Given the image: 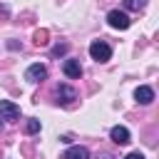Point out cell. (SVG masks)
<instances>
[{
    "instance_id": "obj_1",
    "label": "cell",
    "mask_w": 159,
    "mask_h": 159,
    "mask_svg": "<svg viewBox=\"0 0 159 159\" xmlns=\"http://www.w3.org/2000/svg\"><path fill=\"white\" fill-rule=\"evenodd\" d=\"M89 55H92L94 62H107V60L112 57V47H109L104 40H94V42L89 45Z\"/></svg>"
},
{
    "instance_id": "obj_2",
    "label": "cell",
    "mask_w": 159,
    "mask_h": 159,
    "mask_svg": "<svg viewBox=\"0 0 159 159\" xmlns=\"http://www.w3.org/2000/svg\"><path fill=\"white\" fill-rule=\"evenodd\" d=\"M107 22H109L114 30H127V27L132 25V20L127 17V12H122V10H109V12H107Z\"/></svg>"
},
{
    "instance_id": "obj_3",
    "label": "cell",
    "mask_w": 159,
    "mask_h": 159,
    "mask_svg": "<svg viewBox=\"0 0 159 159\" xmlns=\"http://www.w3.org/2000/svg\"><path fill=\"white\" fill-rule=\"evenodd\" d=\"M45 77H47V67L40 65V62H35V65H30V67L25 70V80H27V82H42Z\"/></svg>"
},
{
    "instance_id": "obj_4",
    "label": "cell",
    "mask_w": 159,
    "mask_h": 159,
    "mask_svg": "<svg viewBox=\"0 0 159 159\" xmlns=\"http://www.w3.org/2000/svg\"><path fill=\"white\" fill-rule=\"evenodd\" d=\"M20 117V107L10 99H0V119H17Z\"/></svg>"
},
{
    "instance_id": "obj_5",
    "label": "cell",
    "mask_w": 159,
    "mask_h": 159,
    "mask_svg": "<svg viewBox=\"0 0 159 159\" xmlns=\"http://www.w3.org/2000/svg\"><path fill=\"white\" fill-rule=\"evenodd\" d=\"M62 72H65L67 77H72V80H80V77H82V65H80L77 60H65Z\"/></svg>"
},
{
    "instance_id": "obj_6",
    "label": "cell",
    "mask_w": 159,
    "mask_h": 159,
    "mask_svg": "<svg viewBox=\"0 0 159 159\" xmlns=\"http://www.w3.org/2000/svg\"><path fill=\"white\" fill-rule=\"evenodd\" d=\"M109 137H112V142H114V144H129V139H132L127 127H112Z\"/></svg>"
},
{
    "instance_id": "obj_7",
    "label": "cell",
    "mask_w": 159,
    "mask_h": 159,
    "mask_svg": "<svg viewBox=\"0 0 159 159\" xmlns=\"http://www.w3.org/2000/svg\"><path fill=\"white\" fill-rule=\"evenodd\" d=\"M134 97H137V102H139V104H149V102L154 99V89H152V87H147V84H142V87H137Z\"/></svg>"
},
{
    "instance_id": "obj_8",
    "label": "cell",
    "mask_w": 159,
    "mask_h": 159,
    "mask_svg": "<svg viewBox=\"0 0 159 159\" xmlns=\"http://www.w3.org/2000/svg\"><path fill=\"white\" fill-rule=\"evenodd\" d=\"M62 159H89V152H87V147H70L62 154Z\"/></svg>"
},
{
    "instance_id": "obj_9",
    "label": "cell",
    "mask_w": 159,
    "mask_h": 159,
    "mask_svg": "<svg viewBox=\"0 0 159 159\" xmlns=\"http://www.w3.org/2000/svg\"><path fill=\"white\" fill-rule=\"evenodd\" d=\"M57 97H60L62 104H67V102H72V99L77 97V92H75L72 87H67V84H60V87H57Z\"/></svg>"
},
{
    "instance_id": "obj_10",
    "label": "cell",
    "mask_w": 159,
    "mask_h": 159,
    "mask_svg": "<svg viewBox=\"0 0 159 159\" xmlns=\"http://www.w3.org/2000/svg\"><path fill=\"white\" fill-rule=\"evenodd\" d=\"M25 132H27V134H37V132H40V119H27Z\"/></svg>"
},
{
    "instance_id": "obj_11",
    "label": "cell",
    "mask_w": 159,
    "mask_h": 159,
    "mask_svg": "<svg viewBox=\"0 0 159 159\" xmlns=\"http://www.w3.org/2000/svg\"><path fill=\"white\" fill-rule=\"evenodd\" d=\"M147 5V0H124V7L127 10H142Z\"/></svg>"
},
{
    "instance_id": "obj_12",
    "label": "cell",
    "mask_w": 159,
    "mask_h": 159,
    "mask_svg": "<svg viewBox=\"0 0 159 159\" xmlns=\"http://www.w3.org/2000/svg\"><path fill=\"white\" fill-rule=\"evenodd\" d=\"M65 52H67V45H65V42H60V45L52 47V55H55V57H60V55H65Z\"/></svg>"
},
{
    "instance_id": "obj_13",
    "label": "cell",
    "mask_w": 159,
    "mask_h": 159,
    "mask_svg": "<svg viewBox=\"0 0 159 159\" xmlns=\"http://www.w3.org/2000/svg\"><path fill=\"white\" fill-rule=\"evenodd\" d=\"M45 37H47V32H37V35H35V42H37V45H45V42H47Z\"/></svg>"
},
{
    "instance_id": "obj_14",
    "label": "cell",
    "mask_w": 159,
    "mask_h": 159,
    "mask_svg": "<svg viewBox=\"0 0 159 159\" xmlns=\"http://www.w3.org/2000/svg\"><path fill=\"white\" fill-rule=\"evenodd\" d=\"M124 159H144V154H139V152H132V154H127Z\"/></svg>"
},
{
    "instance_id": "obj_15",
    "label": "cell",
    "mask_w": 159,
    "mask_h": 159,
    "mask_svg": "<svg viewBox=\"0 0 159 159\" xmlns=\"http://www.w3.org/2000/svg\"><path fill=\"white\" fill-rule=\"evenodd\" d=\"M0 127H2V122H0Z\"/></svg>"
}]
</instances>
